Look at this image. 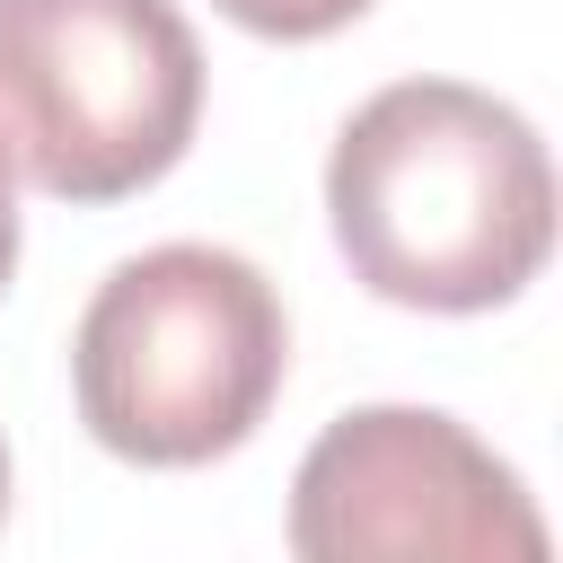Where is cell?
Returning a JSON list of instances; mask_svg holds the SVG:
<instances>
[{
  "instance_id": "obj_4",
  "label": "cell",
  "mask_w": 563,
  "mask_h": 563,
  "mask_svg": "<svg viewBox=\"0 0 563 563\" xmlns=\"http://www.w3.org/2000/svg\"><path fill=\"white\" fill-rule=\"evenodd\" d=\"M299 563H554L528 475L440 405H352L290 475Z\"/></svg>"
},
{
  "instance_id": "obj_2",
  "label": "cell",
  "mask_w": 563,
  "mask_h": 563,
  "mask_svg": "<svg viewBox=\"0 0 563 563\" xmlns=\"http://www.w3.org/2000/svg\"><path fill=\"white\" fill-rule=\"evenodd\" d=\"M290 369L282 290L202 238L123 255L70 325V396L123 466H211L255 440Z\"/></svg>"
},
{
  "instance_id": "obj_1",
  "label": "cell",
  "mask_w": 563,
  "mask_h": 563,
  "mask_svg": "<svg viewBox=\"0 0 563 563\" xmlns=\"http://www.w3.org/2000/svg\"><path fill=\"white\" fill-rule=\"evenodd\" d=\"M325 220L369 299L484 317L554 255V158L493 88L387 79L334 132Z\"/></svg>"
},
{
  "instance_id": "obj_3",
  "label": "cell",
  "mask_w": 563,
  "mask_h": 563,
  "mask_svg": "<svg viewBox=\"0 0 563 563\" xmlns=\"http://www.w3.org/2000/svg\"><path fill=\"white\" fill-rule=\"evenodd\" d=\"M194 123L202 44L176 0H0V141L35 194H150Z\"/></svg>"
},
{
  "instance_id": "obj_6",
  "label": "cell",
  "mask_w": 563,
  "mask_h": 563,
  "mask_svg": "<svg viewBox=\"0 0 563 563\" xmlns=\"http://www.w3.org/2000/svg\"><path fill=\"white\" fill-rule=\"evenodd\" d=\"M9 273H18V158L0 141V290H9Z\"/></svg>"
},
{
  "instance_id": "obj_5",
  "label": "cell",
  "mask_w": 563,
  "mask_h": 563,
  "mask_svg": "<svg viewBox=\"0 0 563 563\" xmlns=\"http://www.w3.org/2000/svg\"><path fill=\"white\" fill-rule=\"evenodd\" d=\"M229 26H246V35H273V44H317V35H334V26H352V18H369L378 0H211Z\"/></svg>"
},
{
  "instance_id": "obj_7",
  "label": "cell",
  "mask_w": 563,
  "mask_h": 563,
  "mask_svg": "<svg viewBox=\"0 0 563 563\" xmlns=\"http://www.w3.org/2000/svg\"><path fill=\"white\" fill-rule=\"evenodd\" d=\"M0 528H9V440H0Z\"/></svg>"
}]
</instances>
